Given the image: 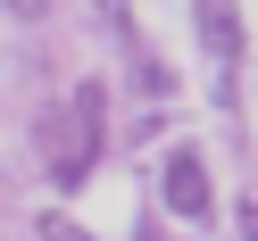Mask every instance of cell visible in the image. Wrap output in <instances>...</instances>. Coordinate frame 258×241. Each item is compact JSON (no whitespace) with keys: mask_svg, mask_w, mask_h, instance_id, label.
<instances>
[{"mask_svg":"<svg viewBox=\"0 0 258 241\" xmlns=\"http://www.w3.org/2000/svg\"><path fill=\"white\" fill-rule=\"evenodd\" d=\"M100 117H108V92L100 84H75L67 92V125H50V183L75 191L100 158Z\"/></svg>","mask_w":258,"mask_h":241,"instance_id":"6da1fadb","label":"cell"},{"mask_svg":"<svg viewBox=\"0 0 258 241\" xmlns=\"http://www.w3.org/2000/svg\"><path fill=\"white\" fill-rule=\"evenodd\" d=\"M167 208L183 224H208V167H200V150H175L167 158Z\"/></svg>","mask_w":258,"mask_h":241,"instance_id":"7a4b0ae2","label":"cell"},{"mask_svg":"<svg viewBox=\"0 0 258 241\" xmlns=\"http://www.w3.org/2000/svg\"><path fill=\"white\" fill-rule=\"evenodd\" d=\"M191 17H200L208 58H217V67H233V58H241V9H233V0H191Z\"/></svg>","mask_w":258,"mask_h":241,"instance_id":"3957f363","label":"cell"},{"mask_svg":"<svg viewBox=\"0 0 258 241\" xmlns=\"http://www.w3.org/2000/svg\"><path fill=\"white\" fill-rule=\"evenodd\" d=\"M92 17H100V34H117V42H142V25H134V0H84Z\"/></svg>","mask_w":258,"mask_h":241,"instance_id":"277c9868","label":"cell"},{"mask_svg":"<svg viewBox=\"0 0 258 241\" xmlns=\"http://www.w3.org/2000/svg\"><path fill=\"white\" fill-rule=\"evenodd\" d=\"M0 9H9L17 25H42V17H50V0H0Z\"/></svg>","mask_w":258,"mask_h":241,"instance_id":"5b68a950","label":"cell"},{"mask_svg":"<svg viewBox=\"0 0 258 241\" xmlns=\"http://www.w3.org/2000/svg\"><path fill=\"white\" fill-rule=\"evenodd\" d=\"M42 241H84V233H75L67 216H42Z\"/></svg>","mask_w":258,"mask_h":241,"instance_id":"8992f818","label":"cell"},{"mask_svg":"<svg viewBox=\"0 0 258 241\" xmlns=\"http://www.w3.org/2000/svg\"><path fill=\"white\" fill-rule=\"evenodd\" d=\"M241 233H250V241H258V200H250V208H241Z\"/></svg>","mask_w":258,"mask_h":241,"instance_id":"52a82bcc","label":"cell"}]
</instances>
